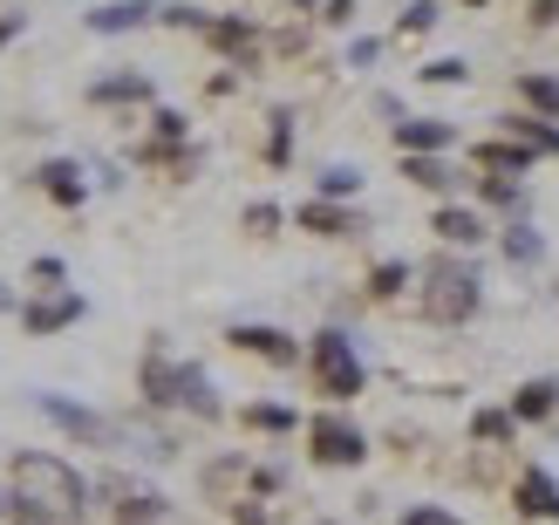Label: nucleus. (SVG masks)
<instances>
[{
    "instance_id": "f257e3e1",
    "label": "nucleus",
    "mask_w": 559,
    "mask_h": 525,
    "mask_svg": "<svg viewBox=\"0 0 559 525\" xmlns=\"http://www.w3.org/2000/svg\"><path fill=\"white\" fill-rule=\"evenodd\" d=\"M14 525H75L82 518V478L69 472L62 457L27 451L14 464V499H8Z\"/></svg>"
},
{
    "instance_id": "f03ea898",
    "label": "nucleus",
    "mask_w": 559,
    "mask_h": 525,
    "mask_svg": "<svg viewBox=\"0 0 559 525\" xmlns=\"http://www.w3.org/2000/svg\"><path fill=\"white\" fill-rule=\"evenodd\" d=\"M144 396L164 403V409H191V417H218V396H212L205 369L171 362V355H151L144 362Z\"/></svg>"
},
{
    "instance_id": "7ed1b4c3",
    "label": "nucleus",
    "mask_w": 559,
    "mask_h": 525,
    "mask_svg": "<svg viewBox=\"0 0 559 525\" xmlns=\"http://www.w3.org/2000/svg\"><path fill=\"white\" fill-rule=\"evenodd\" d=\"M424 314L430 321H443V327H457V321H471L478 314V273H471L464 260H430L424 266Z\"/></svg>"
},
{
    "instance_id": "20e7f679",
    "label": "nucleus",
    "mask_w": 559,
    "mask_h": 525,
    "mask_svg": "<svg viewBox=\"0 0 559 525\" xmlns=\"http://www.w3.org/2000/svg\"><path fill=\"white\" fill-rule=\"evenodd\" d=\"M307 362H314L321 396H334V403L361 396V355H355V342H348V335H314V348H307Z\"/></svg>"
},
{
    "instance_id": "39448f33",
    "label": "nucleus",
    "mask_w": 559,
    "mask_h": 525,
    "mask_svg": "<svg viewBox=\"0 0 559 525\" xmlns=\"http://www.w3.org/2000/svg\"><path fill=\"white\" fill-rule=\"evenodd\" d=\"M307 451H314V464H361L369 457V437L348 417H314L307 423Z\"/></svg>"
},
{
    "instance_id": "423d86ee",
    "label": "nucleus",
    "mask_w": 559,
    "mask_h": 525,
    "mask_svg": "<svg viewBox=\"0 0 559 525\" xmlns=\"http://www.w3.org/2000/svg\"><path fill=\"white\" fill-rule=\"evenodd\" d=\"M41 409H48V417L62 423L69 437H82V444H117V423H103L96 409H75L69 396H41Z\"/></svg>"
},
{
    "instance_id": "0eeeda50",
    "label": "nucleus",
    "mask_w": 559,
    "mask_h": 525,
    "mask_svg": "<svg viewBox=\"0 0 559 525\" xmlns=\"http://www.w3.org/2000/svg\"><path fill=\"white\" fill-rule=\"evenodd\" d=\"M233 348L260 355V362H273V369H294V362H300L294 335H280V327H233Z\"/></svg>"
},
{
    "instance_id": "6e6552de",
    "label": "nucleus",
    "mask_w": 559,
    "mask_h": 525,
    "mask_svg": "<svg viewBox=\"0 0 559 525\" xmlns=\"http://www.w3.org/2000/svg\"><path fill=\"white\" fill-rule=\"evenodd\" d=\"M21 321H27V335H55V327L82 321V294H48V300H35Z\"/></svg>"
},
{
    "instance_id": "1a4fd4ad",
    "label": "nucleus",
    "mask_w": 559,
    "mask_h": 525,
    "mask_svg": "<svg viewBox=\"0 0 559 525\" xmlns=\"http://www.w3.org/2000/svg\"><path fill=\"white\" fill-rule=\"evenodd\" d=\"M396 144H403V157H430V151H443V144H451V123H437V117L396 123Z\"/></svg>"
},
{
    "instance_id": "9d476101",
    "label": "nucleus",
    "mask_w": 559,
    "mask_h": 525,
    "mask_svg": "<svg viewBox=\"0 0 559 525\" xmlns=\"http://www.w3.org/2000/svg\"><path fill=\"white\" fill-rule=\"evenodd\" d=\"M519 512L525 518H559V485L546 472H525L519 478Z\"/></svg>"
},
{
    "instance_id": "9b49d317",
    "label": "nucleus",
    "mask_w": 559,
    "mask_h": 525,
    "mask_svg": "<svg viewBox=\"0 0 559 525\" xmlns=\"http://www.w3.org/2000/svg\"><path fill=\"white\" fill-rule=\"evenodd\" d=\"M437 239H443V246H478V239H485V218L464 212V205H443V212H437Z\"/></svg>"
},
{
    "instance_id": "f8f14e48",
    "label": "nucleus",
    "mask_w": 559,
    "mask_h": 525,
    "mask_svg": "<svg viewBox=\"0 0 559 525\" xmlns=\"http://www.w3.org/2000/svg\"><path fill=\"white\" fill-rule=\"evenodd\" d=\"M151 14H157L151 0H117V8H96L90 27H96V35H123V27H144Z\"/></svg>"
},
{
    "instance_id": "ddd939ff",
    "label": "nucleus",
    "mask_w": 559,
    "mask_h": 525,
    "mask_svg": "<svg viewBox=\"0 0 559 525\" xmlns=\"http://www.w3.org/2000/svg\"><path fill=\"white\" fill-rule=\"evenodd\" d=\"M41 191H48L55 205H82V191H90V184H82L75 164H41Z\"/></svg>"
},
{
    "instance_id": "4468645a",
    "label": "nucleus",
    "mask_w": 559,
    "mask_h": 525,
    "mask_svg": "<svg viewBox=\"0 0 559 525\" xmlns=\"http://www.w3.org/2000/svg\"><path fill=\"white\" fill-rule=\"evenodd\" d=\"M552 409H559V390H552V382H525V390L512 396V417H519V423H539V417H552Z\"/></svg>"
},
{
    "instance_id": "2eb2a0df",
    "label": "nucleus",
    "mask_w": 559,
    "mask_h": 525,
    "mask_svg": "<svg viewBox=\"0 0 559 525\" xmlns=\"http://www.w3.org/2000/svg\"><path fill=\"white\" fill-rule=\"evenodd\" d=\"M300 226H307V232H328V239H342V232H355V218H348L342 205L314 199V205H300Z\"/></svg>"
},
{
    "instance_id": "dca6fc26",
    "label": "nucleus",
    "mask_w": 559,
    "mask_h": 525,
    "mask_svg": "<svg viewBox=\"0 0 559 525\" xmlns=\"http://www.w3.org/2000/svg\"><path fill=\"white\" fill-rule=\"evenodd\" d=\"M471 157H478L485 171H525V164H533V151H525V144H478Z\"/></svg>"
},
{
    "instance_id": "f3484780",
    "label": "nucleus",
    "mask_w": 559,
    "mask_h": 525,
    "mask_svg": "<svg viewBox=\"0 0 559 525\" xmlns=\"http://www.w3.org/2000/svg\"><path fill=\"white\" fill-rule=\"evenodd\" d=\"M519 96L546 109V117H559V75H519Z\"/></svg>"
},
{
    "instance_id": "a211bd4d",
    "label": "nucleus",
    "mask_w": 559,
    "mask_h": 525,
    "mask_svg": "<svg viewBox=\"0 0 559 525\" xmlns=\"http://www.w3.org/2000/svg\"><path fill=\"white\" fill-rule=\"evenodd\" d=\"M403 171H409L416 184H424V191H451V184H457V178H451V171H443V164H437V157H403Z\"/></svg>"
},
{
    "instance_id": "6ab92c4d",
    "label": "nucleus",
    "mask_w": 559,
    "mask_h": 525,
    "mask_svg": "<svg viewBox=\"0 0 559 525\" xmlns=\"http://www.w3.org/2000/svg\"><path fill=\"white\" fill-rule=\"evenodd\" d=\"M90 96H96V103H123V96H151V82H144V75H109V82H96Z\"/></svg>"
},
{
    "instance_id": "aec40b11",
    "label": "nucleus",
    "mask_w": 559,
    "mask_h": 525,
    "mask_svg": "<svg viewBox=\"0 0 559 525\" xmlns=\"http://www.w3.org/2000/svg\"><path fill=\"white\" fill-rule=\"evenodd\" d=\"M205 35H212L218 48H233V55L253 48V27H246V21H205Z\"/></svg>"
},
{
    "instance_id": "412c9836",
    "label": "nucleus",
    "mask_w": 559,
    "mask_h": 525,
    "mask_svg": "<svg viewBox=\"0 0 559 525\" xmlns=\"http://www.w3.org/2000/svg\"><path fill=\"white\" fill-rule=\"evenodd\" d=\"M117 525H164V499H123Z\"/></svg>"
},
{
    "instance_id": "4be33fe9",
    "label": "nucleus",
    "mask_w": 559,
    "mask_h": 525,
    "mask_svg": "<svg viewBox=\"0 0 559 525\" xmlns=\"http://www.w3.org/2000/svg\"><path fill=\"white\" fill-rule=\"evenodd\" d=\"M539 253H546V246H539V232H533V226H512V239H506V260H519V266H525V260H539Z\"/></svg>"
},
{
    "instance_id": "5701e85b",
    "label": "nucleus",
    "mask_w": 559,
    "mask_h": 525,
    "mask_svg": "<svg viewBox=\"0 0 559 525\" xmlns=\"http://www.w3.org/2000/svg\"><path fill=\"white\" fill-rule=\"evenodd\" d=\"M471 430H478L485 444H506V437H512V417H506V409H478V423H471Z\"/></svg>"
},
{
    "instance_id": "b1692460",
    "label": "nucleus",
    "mask_w": 559,
    "mask_h": 525,
    "mask_svg": "<svg viewBox=\"0 0 559 525\" xmlns=\"http://www.w3.org/2000/svg\"><path fill=\"white\" fill-rule=\"evenodd\" d=\"M246 423H253V430H294V409L260 403V409H246Z\"/></svg>"
},
{
    "instance_id": "393cba45",
    "label": "nucleus",
    "mask_w": 559,
    "mask_h": 525,
    "mask_svg": "<svg viewBox=\"0 0 559 525\" xmlns=\"http://www.w3.org/2000/svg\"><path fill=\"white\" fill-rule=\"evenodd\" d=\"M403 281H409V266H396V260H389V266H376L369 294H376V300H389V294H403Z\"/></svg>"
},
{
    "instance_id": "a878e982",
    "label": "nucleus",
    "mask_w": 559,
    "mask_h": 525,
    "mask_svg": "<svg viewBox=\"0 0 559 525\" xmlns=\"http://www.w3.org/2000/svg\"><path fill=\"white\" fill-rule=\"evenodd\" d=\"M355 184H361V178L348 171V164H334V171H321V191H328V199H348Z\"/></svg>"
},
{
    "instance_id": "bb28decb",
    "label": "nucleus",
    "mask_w": 559,
    "mask_h": 525,
    "mask_svg": "<svg viewBox=\"0 0 559 525\" xmlns=\"http://www.w3.org/2000/svg\"><path fill=\"white\" fill-rule=\"evenodd\" d=\"M437 21V8H430V0H416V8L403 14V35H424V27Z\"/></svg>"
},
{
    "instance_id": "cd10ccee",
    "label": "nucleus",
    "mask_w": 559,
    "mask_h": 525,
    "mask_svg": "<svg viewBox=\"0 0 559 525\" xmlns=\"http://www.w3.org/2000/svg\"><path fill=\"white\" fill-rule=\"evenodd\" d=\"M403 525H457V518L437 512V505H416V512H403Z\"/></svg>"
},
{
    "instance_id": "c85d7f7f",
    "label": "nucleus",
    "mask_w": 559,
    "mask_h": 525,
    "mask_svg": "<svg viewBox=\"0 0 559 525\" xmlns=\"http://www.w3.org/2000/svg\"><path fill=\"white\" fill-rule=\"evenodd\" d=\"M424 75H430V82H464V62H451V55H443V62H430Z\"/></svg>"
},
{
    "instance_id": "c756f323",
    "label": "nucleus",
    "mask_w": 559,
    "mask_h": 525,
    "mask_svg": "<svg viewBox=\"0 0 559 525\" xmlns=\"http://www.w3.org/2000/svg\"><path fill=\"white\" fill-rule=\"evenodd\" d=\"M485 199H491V205H519V191H512L506 178H485Z\"/></svg>"
},
{
    "instance_id": "7c9ffc66",
    "label": "nucleus",
    "mask_w": 559,
    "mask_h": 525,
    "mask_svg": "<svg viewBox=\"0 0 559 525\" xmlns=\"http://www.w3.org/2000/svg\"><path fill=\"white\" fill-rule=\"evenodd\" d=\"M246 226H253V232H273L280 212H273V205H253V212H246Z\"/></svg>"
},
{
    "instance_id": "2f4dec72",
    "label": "nucleus",
    "mask_w": 559,
    "mask_h": 525,
    "mask_svg": "<svg viewBox=\"0 0 559 525\" xmlns=\"http://www.w3.org/2000/svg\"><path fill=\"white\" fill-rule=\"evenodd\" d=\"M533 21H559V0H539V14Z\"/></svg>"
},
{
    "instance_id": "473e14b6",
    "label": "nucleus",
    "mask_w": 559,
    "mask_h": 525,
    "mask_svg": "<svg viewBox=\"0 0 559 525\" xmlns=\"http://www.w3.org/2000/svg\"><path fill=\"white\" fill-rule=\"evenodd\" d=\"M239 525H266V518H260V505H239Z\"/></svg>"
},
{
    "instance_id": "72a5a7b5",
    "label": "nucleus",
    "mask_w": 559,
    "mask_h": 525,
    "mask_svg": "<svg viewBox=\"0 0 559 525\" xmlns=\"http://www.w3.org/2000/svg\"><path fill=\"white\" fill-rule=\"evenodd\" d=\"M294 8H314V0H294Z\"/></svg>"
},
{
    "instance_id": "f704fd0d",
    "label": "nucleus",
    "mask_w": 559,
    "mask_h": 525,
    "mask_svg": "<svg viewBox=\"0 0 559 525\" xmlns=\"http://www.w3.org/2000/svg\"><path fill=\"white\" fill-rule=\"evenodd\" d=\"M0 308H8V294H0Z\"/></svg>"
},
{
    "instance_id": "c9c22d12",
    "label": "nucleus",
    "mask_w": 559,
    "mask_h": 525,
    "mask_svg": "<svg viewBox=\"0 0 559 525\" xmlns=\"http://www.w3.org/2000/svg\"><path fill=\"white\" fill-rule=\"evenodd\" d=\"M0 512H8V499H0Z\"/></svg>"
}]
</instances>
